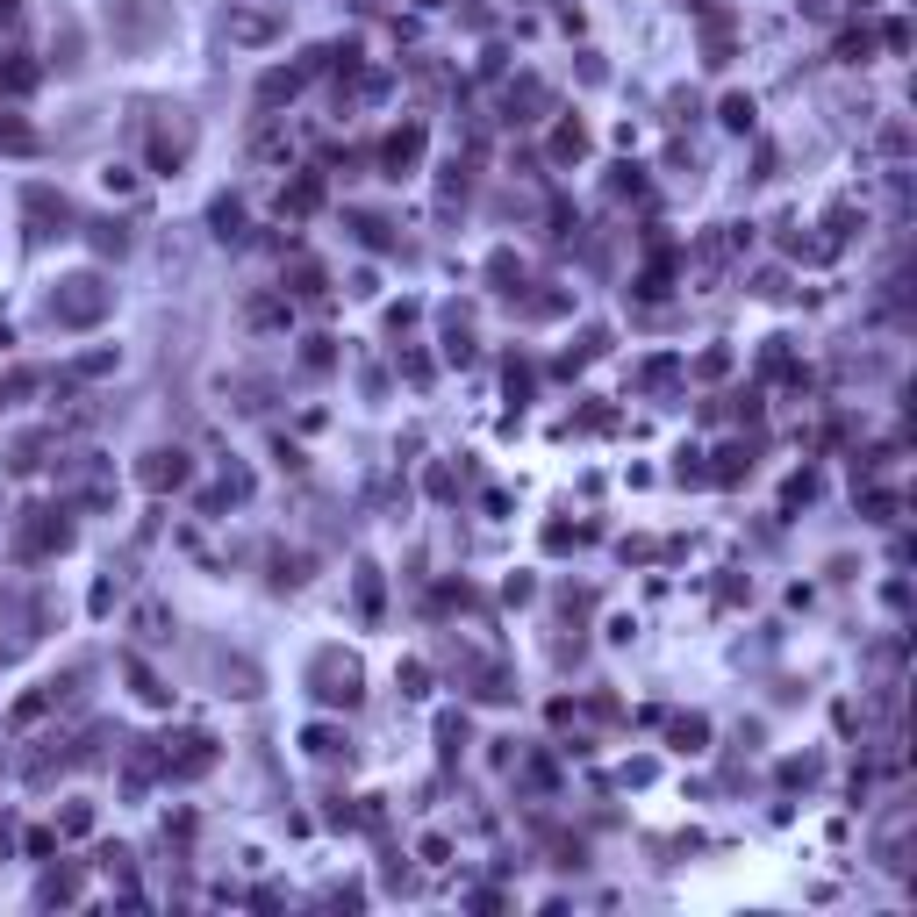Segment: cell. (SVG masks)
Here are the masks:
<instances>
[{"label": "cell", "mask_w": 917, "mask_h": 917, "mask_svg": "<svg viewBox=\"0 0 917 917\" xmlns=\"http://www.w3.org/2000/svg\"><path fill=\"white\" fill-rule=\"evenodd\" d=\"M108 316V287L86 273V280H65V294L51 301V323H65V330H86V323H101Z\"/></svg>", "instance_id": "cell-1"}, {"label": "cell", "mask_w": 917, "mask_h": 917, "mask_svg": "<svg viewBox=\"0 0 917 917\" xmlns=\"http://www.w3.org/2000/svg\"><path fill=\"white\" fill-rule=\"evenodd\" d=\"M22 208H29V237H65V223H72V208H65V194H51V187H29L22 194Z\"/></svg>", "instance_id": "cell-2"}, {"label": "cell", "mask_w": 917, "mask_h": 917, "mask_svg": "<svg viewBox=\"0 0 917 917\" xmlns=\"http://www.w3.org/2000/svg\"><path fill=\"white\" fill-rule=\"evenodd\" d=\"M316 695H323V703H359V667L337 660V652H323V660H316Z\"/></svg>", "instance_id": "cell-3"}, {"label": "cell", "mask_w": 917, "mask_h": 917, "mask_svg": "<svg viewBox=\"0 0 917 917\" xmlns=\"http://www.w3.org/2000/svg\"><path fill=\"white\" fill-rule=\"evenodd\" d=\"M180 480H187V452H151L144 459V488L165 495V488H180Z\"/></svg>", "instance_id": "cell-4"}, {"label": "cell", "mask_w": 917, "mask_h": 917, "mask_svg": "<svg viewBox=\"0 0 917 917\" xmlns=\"http://www.w3.org/2000/svg\"><path fill=\"white\" fill-rule=\"evenodd\" d=\"M423 158V129L409 122V129H395V137H387V165H395V172H409Z\"/></svg>", "instance_id": "cell-5"}, {"label": "cell", "mask_w": 917, "mask_h": 917, "mask_svg": "<svg viewBox=\"0 0 917 917\" xmlns=\"http://www.w3.org/2000/svg\"><path fill=\"white\" fill-rule=\"evenodd\" d=\"M230 36H237V43H266V36H273V15H230Z\"/></svg>", "instance_id": "cell-6"}, {"label": "cell", "mask_w": 917, "mask_h": 917, "mask_svg": "<svg viewBox=\"0 0 917 917\" xmlns=\"http://www.w3.org/2000/svg\"><path fill=\"white\" fill-rule=\"evenodd\" d=\"M294 86H301V72H266V86H258V94H266V101H287Z\"/></svg>", "instance_id": "cell-7"}, {"label": "cell", "mask_w": 917, "mask_h": 917, "mask_svg": "<svg viewBox=\"0 0 917 917\" xmlns=\"http://www.w3.org/2000/svg\"><path fill=\"white\" fill-rule=\"evenodd\" d=\"M724 122L731 129H753V101H724Z\"/></svg>", "instance_id": "cell-8"}, {"label": "cell", "mask_w": 917, "mask_h": 917, "mask_svg": "<svg viewBox=\"0 0 917 917\" xmlns=\"http://www.w3.org/2000/svg\"><path fill=\"white\" fill-rule=\"evenodd\" d=\"M15 8H22V0H0V15H15Z\"/></svg>", "instance_id": "cell-9"}]
</instances>
